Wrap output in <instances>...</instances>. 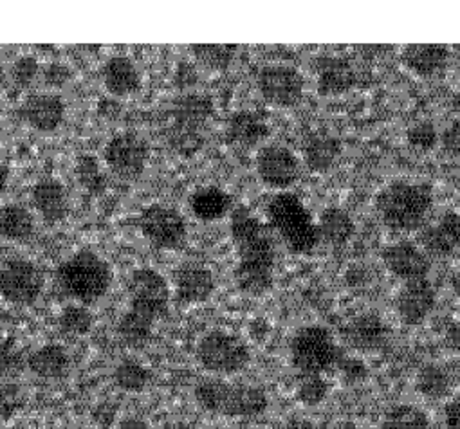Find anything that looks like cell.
Returning a JSON list of instances; mask_svg holds the SVG:
<instances>
[{
	"mask_svg": "<svg viewBox=\"0 0 460 429\" xmlns=\"http://www.w3.org/2000/svg\"><path fill=\"white\" fill-rule=\"evenodd\" d=\"M270 132H271L270 123L262 114L252 112V110H241L229 118L226 137L229 143H232V146L250 150L259 146L264 139H268Z\"/></svg>",
	"mask_w": 460,
	"mask_h": 429,
	"instance_id": "obj_24",
	"label": "cell"
},
{
	"mask_svg": "<svg viewBox=\"0 0 460 429\" xmlns=\"http://www.w3.org/2000/svg\"><path fill=\"white\" fill-rule=\"evenodd\" d=\"M22 366V359H21V354L6 345L0 348V377L3 375H12V373H17Z\"/></svg>",
	"mask_w": 460,
	"mask_h": 429,
	"instance_id": "obj_43",
	"label": "cell"
},
{
	"mask_svg": "<svg viewBox=\"0 0 460 429\" xmlns=\"http://www.w3.org/2000/svg\"><path fill=\"white\" fill-rule=\"evenodd\" d=\"M112 278L109 262L91 250H80L64 260L55 273L60 291L84 307L102 300L109 293Z\"/></svg>",
	"mask_w": 460,
	"mask_h": 429,
	"instance_id": "obj_5",
	"label": "cell"
},
{
	"mask_svg": "<svg viewBox=\"0 0 460 429\" xmlns=\"http://www.w3.org/2000/svg\"><path fill=\"white\" fill-rule=\"evenodd\" d=\"M109 170L121 180H137L150 161V144L136 132L125 130L114 134L103 150Z\"/></svg>",
	"mask_w": 460,
	"mask_h": 429,
	"instance_id": "obj_11",
	"label": "cell"
},
{
	"mask_svg": "<svg viewBox=\"0 0 460 429\" xmlns=\"http://www.w3.org/2000/svg\"><path fill=\"white\" fill-rule=\"evenodd\" d=\"M190 49L195 62L208 71L227 69L237 53V46L234 44H195Z\"/></svg>",
	"mask_w": 460,
	"mask_h": 429,
	"instance_id": "obj_32",
	"label": "cell"
},
{
	"mask_svg": "<svg viewBox=\"0 0 460 429\" xmlns=\"http://www.w3.org/2000/svg\"><path fill=\"white\" fill-rule=\"evenodd\" d=\"M213 103L204 94H184L172 107L168 141L181 155H193L204 144L200 128L209 119Z\"/></svg>",
	"mask_w": 460,
	"mask_h": 429,
	"instance_id": "obj_8",
	"label": "cell"
},
{
	"mask_svg": "<svg viewBox=\"0 0 460 429\" xmlns=\"http://www.w3.org/2000/svg\"><path fill=\"white\" fill-rule=\"evenodd\" d=\"M215 293L213 273L200 264H182L173 273V296L181 305L208 302Z\"/></svg>",
	"mask_w": 460,
	"mask_h": 429,
	"instance_id": "obj_19",
	"label": "cell"
},
{
	"mask_svg": "<svg viewBox=\"0 0 460 429\" xmlns=\"http://www.w3.org/2000/svg\"><path fill=\"white\" fill-rule=\"evenodd\" d=\"M103 85L114 98L132 96L141 89V74L128 57L114 55L103 66Z\"/></svg>",
	"mask_w": 460,
	"mask_h": 429,
	"instance_id": "obj_25",
	"label": "cell"
},
{
	"mask_svg": "<svg viewBox=\"0 0 460 429\" xmlns=\"http://www.w3.org/2000/svg\"><path fill=\"white\" fill-rule=\"evenodd\" d=\"M94 316L93 312L78 303H71L64 307V311L58 316V328L64 336L69 337H82L87 336L93 330Z\"/></svg>",
	"mask_w": 460,
	"mask_h": 429,
	"instance_id": "obj_35",
	"label": "cell"
},
{
	"mask_svg": "<svg viewBox=\"0 0 460 429\" xmlns=\"http://www.w3.org/2000/svg\"><path fill=\"white\" fill-rule=\"evenodd\" d=\"M451 51L444 44H408L401 49V64L411 74L431 80L440 76L449 64Z\"/></svg>",
	"mask_w": 460,
	"mask_h": 429,
	"instance_id": "obj_20",
	"label": "cell"
},
{
	"mask_svg": "<svg viewBox=\"0 0 460 429\" xmlns=\"http://www.w3.org/2000/svg\"><path fill=\"white\" fill-rule=\"evenodd\" d=\"M150 379H152L150 370L145 364H141L134 359L121 361L114 370L116 386L123 391H128V393L143 391L148 386Z\"/></svg>",
	"mask_w": 460,
	"mask_h": 429,
	"instance_id": "obj_34",
	"label": "cell"
},
{
	"mask_svg": "<svg viewBox=\"0 0 460 429\" xmlns=\"http://www.w3.org/2000/svg\"><path fill=\"white\" fill-rule=\"evenodd\" d=\"M444 420L447 429H460V391L444 406Z\"/></svg>",
	"mask_w": 460,
	"mask_h": 429,
	"instance_id": "obj_45",
	"label": "cell"
},
{
	"mask_svg": "<svg viewBox=\"0 0 460 429\" xmlns=\"http://www.w3.org/2000/svg\"><path fill=\"white\" fill-rule=\"evenodd\" d=\"M406 139L415 150L429 152L438 143V132L431 121H417L408 128Z\"/></svg>",
	"mask_w": 460,
	"mask_h": 429,
	"instance_id": "obj_38",
	"label": "cell"
},
{
	"mask_svg": "<svg viewBox=\"0 0 460 429\" xmlns=\"http://www.w3.org/2000/svg\"><path fill=\"white\" fill-rule=\"evenodd\" d=\"M451 103H453V109L460 114V87H458V91L455 92V96H453V101H451Z\"/></svg>",
	"mask_w": 460,
	"mask_h": 429,
	"instance_id": "obj_51",
	"label": "cell"
},
{
	"mask_svg": "<svg viewBox=\"0 0 460 429\" xmlns=\"http://www.w3.org/2000/svg\"><path fill=\"white\" fill-rule=\"evenodd\" d=\"M19 116L37 132H55L64 123L66 103L57 92H31L22 100Z\"/></svg>",
	"mask_w": 460,
	"mask_h": 429,
	"instance_id": "obj_17",
	"label": "cell"
},
{
	"mask_svg": "<svg viewBox=\"0 0 460 429\" xmlns=\"http://www.w3.org/2000/svg\"><path fill=\"white\" fill-rule=\"evenodd\" d=\"M44 273L24 258H13L0 267V294L13 305H31L44 291Z\"/></svg>",
	"mask_w": 460,
	"mask_h": 429,
	"instance_id": "obj_13",
	"label": "cell"
},
{
	"mask_svg": "<svg viewBox=\"0 0 460 429\" xmlns=\"http://www.w3.org/2000/svg\"><path fill=\"white\" fill-rule=\"evenodd\" d=\"M0 66H3V64H0ZM0 69H3V67H0Z\"/></svg>",
	"mask_w": 460,
	"mask_h": 429,
	"instance_id": "obj_53",
	"label": "cell"
},
{
	"mask_svg": "<svg viewBox=\"0 0 460 429\" xmlns=\"http://www.w3.org/2000/svg\"><path fill=\"white\" fill-rule=\"evenodd\" d=\"M136 226L155 250L163 251L182 248L188 237V226L182 214L175 207L159 202L148 204L139 211Z\"/></svg>",
	"mask_w": 460,
	"mask_h": 429,
	"instance_id": "obj_10",
	"label": "cell"
},
{
	"mask_svg": "<svg viewBox=\"0 0 460 429\" xmlns=\"http://www.w3.org/2000/svg\"><path fill=\"white\" fill-rule=\"evenodd\" d=\"M341 339L358 352H374L386 345L388 327L376 312H363L343 325Z\"/></svg>",
	"mask_w": 460,
	"mask_h": 429,
	"instance_id": "obj_21",
	"label": "cell"
},
{
	"mask_svg": "<svg viewBox=\"0 0 460 429\" xmlns=\"http://www.w3.org/2000/svg\"><path fill=\"white\" fill-rule=\"evenodd\" d=\"M116 407L111 404V402H103L100 404L94 411H93V416L94 420L102 425V427H111L114 424V418H116Z\"/></svg>",
	"mask_w": 460,
	"mask_h": 429,
	"instance_id": "obj_46",
	"label": "cell"
},
{
	"mask_svg": "<svg viewBox=\"0 0 460 429\" xmlns=\"http://www.w3.org/2000/svg\"><path fill=\"white\" fill-rule=\"evenodd\" d=\"M24 406V395L17 384L0 386V420H10Z\"/></svg>",
	"mask_w": 460,
	"mask_h": 429,
	"instance_id": "obj_40",
	"label": "cell"
},
{
	"mask_svg": "<svg viewBox=\"0 0 460 429\" xmlns=\"http://www.w3.org/2000/svg\"><path fill=\"white\" fill-rule=\"evenodd\" d=\"M385 267L399 280H420L428 278L431 269L429 257L420 250L419 244L410 241H397L388 244L381 253Z\"/></svg>",
	"mask_w": 460,
	"mask_h": 429,
	"instance_id": "obj_16",
	"label": "cell"
},
{
	"mask_svg": "<svg viewBox=\"0 0 460 429\" xmlns=\"http://www.w3.org/2000/svg\"><path fill=\"white\" fill-rule=\"evenodd\" d=\"M358 82L354 66L343 57H323L316 64V89L322 96L349 92Z\"/></svg>",
	"mask_w": 460,
	"mask_h": 429,
	"instance_id": "obj_23",
	"label": "cell"
},
{
	"mask_svg": "<svg viewBox=\"0 0 460 429\" xmlns=\"http://www.w3.org/2000/svg\"><path fill=\"white\" fill-rule=\"evenodd\" d=\"M172 291L166 278L152 267H139L128 278V309L118 323V336L130 348L152 339L154 325L166 316Z\"/></svg>",
	"mask_w": 460,
	"mask_h": 429,
	"instance_id": "obj_2",
	"label": "cell"
},
{
	"mask_svg": "<svg viewBox=\"0 0 460 429\" xmlns=\"http://www.w3.org/2000/svg\"><path fill=\"white\" fill-rule=\"evenodd\" d=\"M282 429H318V427L305 418H291L284 424Z\"/></svg>",
	"mask_w": 460,
	"mask_h": 429,
	"instance_id": "obj_48",
	"label": "cell"
},
{
	"mask_svg": "<svg viewBox=\"0 0 460 429\" xmlns=\"http://www.w3.org/2000/svg\"><path fill=\"white\" fill-rule=\"evenodd\" d=\"M35 233L33 213L21 204L0 206V241L24 242Z\"/></svg>",
	"mask_w": 460,
	"mask_h": 429,
	"instance_id": "obj_30",
	"label": "cell"
},
{
	"mask_svg": "<svg viewBox=\"0 0 460 429\" xmlns=\"http://www.w3.org/2000/svg\"><path fill=\"white\" fill-rule=\"evenodd\" d=\"M0 134H3V127H0Z\"/></svg>",
	"mask_w": 460,
	"mask_h": 429,
	"instance_id": "obj_52",
	"label": "cell"
},
{
	"mask_svg": "<svg viewBox=\"0 0 460 429\" xmlns=\"http://www.w3.org/2000/svg\"><path fill=\"white\" fill-rule=\"evenodd\" d=\"M293 368L302 375H323L338 366L343 352L332 332L320 325H307L295 332L289 343Z\"/></svg>",
	"mask_w": 460,
	"mask_h": 429,
	"instance_id": "obj_7",
	"label": "cell"
},
{
	"mask_svg": "<svg viewBox=\"0 0 460 429\" xmlns=\"http://www.w3.org/2000/svg\"><path fill=\"white\" fill-rule=\"evenodd\" d=\"M433 209V189L424 182L392 180L376 195V213L395 233L420 232Z\"/></svg>",
	"mask_w": 460,
	"mask_h": 429,
	"instance_id": "obj_3",
	"label": "cell"
},
{
	"mask_svg": "<svg viewBox=\"0 0 460 429\" xmlns=\"http://www.w3.org/2000/svg\"><path fill=\"white\" fill-rule=\"evenodd\" d=\"M71 69L66 66V64H49L46 69H44V82L48 87H53V89H60L64 87L69 80H71Z\"/></svg>",
	"mask_w": 460,
	"mask_h": 429,
	"instance_id": "obj_42",
	"label": "cell"
},
{
	"mask_svg": "<svg viewBox=\"0 0 460 429\" xmlns=\"http://www.w3.org/2000/svg\"><path fill=\"white\" fill-rule=\"evenodd\" d=\"M438 141L442 144V148L453 155L460 159V118L453 119L438 136Z\"/></svg>",
	"mask_w": 460,
	"mask_h": 429,
	"instance_id": "obj_41",
	"label": "cell"
},
{
	"mask_svg": "<svg viewBox=\"0 0 460 429\" xmlns=\"http://www.w3.org/2000/svg\"><path fill=\"white\" fill-rule=\"evenodd\" d=\"M381 429H431V420L413 404H395L385 411Z\"/></svg>",
	"mask_w": 460,
	"mask_h": 429,
	"instance_id": "obj_31",
	"label": "cell"
},
{
	"mask_svg": "<svg viewBox=\"0 0 460 429\" xmlns=\"http://www.w3.org/2000/svg\"><path fill=\"white\" fill-rule=\"evenodd\" d=\"M33 206L48 224L66 221L71 209L69 191L58 179H42L31 189Z\"/></svg>",
	"mask_w": 460,
	"mask_h": 429,
	"instance_id": "obj_22",
	"label": "cell"
},
{
	"mask_svg": "<svg viewBox=\"0 0 460 429\" xmlns=\"http://www.w3.org/2000/svg\"><path fill=\"white\" fill-rule=\"evenodd\" d=\"M30 370L42 379H62L69 373L71 357L62 345L49 343L35 350L28 359Z\"/></svg>",
	"mask_w": 460,
	"mask_h": 429,
	"instance_id": "obj_29",
	"label": "cell"
},
{
	"mask_svg": "<svg viewBox=\"0 0 460 429\" xmlns=\"http://www.w3.org/2000/svg\"><path fill=\"white\" fill-rule=\"evenodd\" d=\"M320 241L332 248H345L356 235V224L350 214L338 207H325L316 221Z\"/></svg>",
	"mask_w": 460,
	"mask_h": 429,
	"instance_id": "obj_28",
	"label": "cell"
},
{
	"mask_svg": "<svg viewBox=\"0 0 460 429\" xmlns=\"http://www.w3.org/2000/svg\"><path fill=\"white\" fill-rule=\"evenodd\" d=\"M268 224L275 237H279L295 255H309L320 244L313 213L295 193L280 191L270 200Z\"/></svg>",
	"mask_w": 460,
	"mask_h": 429,
	"instance_id": "obj_6",
	"label": "cell"
},
{
	"mask_svg": "<svg viewBox=\"0 0 460 429\" xmlns=\"http://www.w3.org/2000/svg\"><path fill=\"white\" fill-rule=\"evenodd\" d=\"M39 71H40L39 60L33 55H22L12 66V80L17 87L26 89L35 82V78L39 76Z\"/></svg>",
	"mask_w": 460,
	"mask_h": 429,
	"instance_id": "obj_39",
	"label": "cell"
},
{
	"mask_svg": "<svg viewBox=\"0 0 460 429\" xmlns=\"http://www.w3.org/2000/svg\"><path fill=\"white\" fill-rule=\"evenodd\" d=\"M419 246L428 257H449L460 250V213L444 211L419 232Z\"/></svg>",
	"mask_w": 460,
	"mask_h": 429,
	"instance_id": "obj_18",
	"label": "cell"
},
{
	"mask_svg": "<svg viewBox=\"0 0 460 429\" xmlns=\"http://www.w3.org/2000/svg\"><path fill=\"white\" fill-rule=\"evenodd\" d=\"M338 368L341 370L343 377L350 382H356L359 379H363L367 375V366L359 361V359H352V357H341Z\"/></svg>",
	"mask_w": 460,
	"mask_h": 429,
	"instance_id": "obj_44",
	"label": "cell"
},
{
	"mask_svg": "<svg viewBox=\"0 0 460 429\" xmlns=\"http://www.w3.org/2000/svg\"><path fill=\"white\" fill-rule=\"evenodd\" d=\"M255 166L261 180L277 191H286L291 188L302 171L300 157L291 148L282 144H264L259 148Z\"/></svg>",
	"mask_w": 460,
	"mask_h": 429,
	"instance_id": "obj_14",
	"label": "cell"
},
{
	"mask_svg": "<svg viewBox=\"0 0 460 429\" xmlns=\"http://www.w3.org/2000/svg\"><path fill=\"white\" fill-rule=\"evenodd\" d=\"M193 397L204 411L227 418L259 416L270 407V397L261 386L226 381L222 377L199 381Z\"/></svg>",
	"mask_w": 460,
	"mask_h": 429,
	"instance_id": "obj_4",
	"label": "cell"
},
{
	"mask_svg": "<svg viewBox=\"0 0 460 429\" xmlns=\"http://www.w3.org/2000/svg\"><path fill=\"white\" fill-rule=\"evenodd\" d=\"M451 287H453L455 294L460 298V264H458L456 271H455L453 276H451Z\"/></svg>",
	"mask_w": 460,
	"mask_h": 429,
	"instance_id": "obj_50",
	"label": "cell"
},
{
	"mask_svg": "<svg viewBox=\"0 0 460 429\" xmlns=\"http://www.w3.org/2000/svg\"><path fill=\"white\" fill-rule=\"evenodd\" d=\"M195 357L206 372L226 377L241 373L250 364L252 352L243 337L217 328L199 339Z\"/></svg>",
	"mask_w": 460,
	"mask_h": 429,
	"instance_id": "obj_9",
	"label": "cell"
},
{
	"mask_svg": "<svg viewBox=\"0 0 460 429\" xmlns=\"http://www.w3.org/2000/svg\"><path fill=\"white\" fill-rule=\"evenodd\" d=\"M415 388L426 398L438 400L449 393L451 377L438 364H424L415 377Z\"/></svg>",
	"mask_w": 460,
	"mask_h": 429,
	"instance_id": "obj_33",
	"label": "cell"
},
{
	"mask_svg": "<svg viewBox=\"0 0 460 429\" xmlns=\"http://www.w3.org/2000/svg\"><path fill=\"white\" fill-rule=\"evenodd\" d=\"M331 384L323 375H302L296 388V398L304 406H318L329 395Z\"/></svg>",
	"mask_w": 460,
	"mask_h": 429,
	"instance_id": "obj_37",
	"label": "cell"
},
{
	"mask_svg": "<svg viewBox=\"0 0 460 429\" xmlns=\"http://www.w3.org/2000/svg\"><path fill=\"white\" fill-rule=\"evenodd\" d=\"M257 87L268 105L289 109L302 101L305 92V80L296 67L277 62L268 64L259 71Z\"/></svg>",
	"mask_w": 460,
	"mask_h": 429,
	"instance_id": "obj_12",
	"label": "cell"
},
{
	"mask_svg": "<svg viewBox=\"0 0 460 429\" xmlns=\"http://www.w3.org/2000/svg\"><path fill=\"white\" fill-rule=\"evenodd\" d=\"M229 232L237 253L235 285L248 296L261 298L275 285L277 237L271 226L248 206L232 209Z\"/></svg>",
	"mask_w": 460,
	"mask_h": 429,
	"instance_id": "obj_1",
	"label": "cell"
},
{
	"mask_svg": "<svg viewBox=\"0 0 460 429\" xmlns=\"http://www.w3.org/2000/svg\"><path fill=\"white\" fill-rule=\"evenodd\" d=\"M446 343L453 352L460 354V325H451L446 332Z\"/></svg>",
	"mask_w": 460,
	"mask_h": 429,
	"instance_id": "obj_47",
	"label": "cell"
},
{
	"mask_svg": "<svg viewBox=\"0 0 460 429\" xmlns=\"http://www.w3.org/2000/svg\"><path fill=\"white\" fill-rule=\"evenodd\" d=\"M190 209L193 217L200 223H215L224 219L232 211V197L227 191L217 186H202L197 188L190 195Z\"/></svg>",
	"mask_w": 460,
	"mask_h": 429,
	"instance_id": "obj_27",
	"label": "cell"
},
{
	"mask_svg": "<svg viewBox=\"0 0 460 429\" xmlns=\"http://www.w3.org/2000/svg\"><path fill=\"white\" fill-rule=\"evenodd\" d=\"M8 177H10V170H8V166L0 162V195H3V193L6 191Z\"/></svg>",
	"mask_w": 460,
	"mask_h": 429,
	"instance_id": "obj_49",
	"label": "cell"
},
{
	"mask_svg": "<svg viewBox=\"0 0 460 429\" xmlns=\"http://www.w3.org/2000/svg\"><path fill=\"white\" fill-rule=\"evenodd\" d=\"M437 305V293L428 278L402 282L395 298L394 309L397 318L406 327H417L424 323Z\"/></svg>",
	"mask_w": 460,
	"mask_h": 429,
	"instance_id": "obj_15",
	"label": "cell"
},
{
	"mask_svg": "<svg viewBox=\"0 0 460 429\" xmlns=\"http://www.w3.org/2000/svg\"><path fill=\"white\" fill-rule=\"evenodd\" d=\"M341 155L338 137L325 132H313L302 143V161L314 173L329 171Z\"/></svg>",
	"mask_w": 460,
	"mask_h": 429,
	"instance_id": "obj_26",
	"label": "cell"
},
{
	"mask_svg": "<svg viewBox=\"0 0 460 429\" xmlns=\"http://www.w3.org/2000/svg\"><path fill=\"white\" fill-rule=\"evenodd\" d=\"M76 179L80 180V184L93 195H102L105 186H107V179L105 173L102 170V164L98 161V157L94 155H80L76 159Z\"/></svg>",
	"mask_w": 460,
	"mask_h": 429,
	"instance_id": "obj_36",
	"label": "cell"
}]
</instances>
